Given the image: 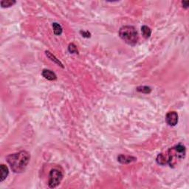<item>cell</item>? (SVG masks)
<instances>
[{
    "label": "cell",
    "instance_id": "cell-4",
    "mask_svg": "<svg viewBox=\"0 0 189 189\" xmlns=\"http://www.w3.org/2000/svg\"><path fill=\"white\" fill-rule=\"evenodd\" d=\"M64 177L63 171L59 168H52L50 171L49 178H48V186L50 188H56L61 182Z\"/></svg>",
    "mask_w": 189,
    "mask_h": 189
},
{
    "label": "cell",
    "instance_id": "cell-13",
    "mask_svg": "<svg viewBox=\"0 0 189 189\" xmlns=\"http://www.w3.org/2000/svg\"><path fill=\"white\" fill-rule=\"evenodd\" d=\"M16 1L14 0H3L2 2H0L2 8H10V7L13 6V5L16 4Z\"/></svg>",
    "mask_w": 189,
    "mask_h": 189
},
{
    "label": "cell",
    "instance_id": "cell-14",
    "mask_svg": "<svg viewBox=\"0 0 189 189\" xmlns=\"http://www.w3.org/2000/svg\"><path fill=\"white\" fill-rule=\"evenodd\" d=\"M137 91L139 92L145 93V94H149V93L152 92V89H151V87H149V86H142L137 87Z\"/></svg>",
    "mask_w": 189,
    "mask_h": 189
},
{
    "label": "cell",
    "instance_id": "cell-10",
    "mask_svg": "<svg viewBox=\"0 0 189 189\" xmlns=\"http://www.w3.org/2000/svg\"><path fill=\"white\" fill-rule=\"evenodd\" d=\"M141 32L145 39H148L151 36V35H152V30L148 27L146 26V25H144V26H143L141 28Z\"/></svg>",
    "mask_w": 189,
    "mask_h": 189
},
{
    "label": "cell",
    "instance_id": "cell-17",
    "mask_svg": "<svg viewBox=\"0 0 189 189\" xmlns=\"http://www.w3.org/2000/svg\"><path fill=\"white\" fill-rule=\"evenodd\" d=\"M182 4H183V8H186V9H187L188 8V4H189V2L188 1H183V2H182Z\"/></svg>",
    "mask_w": 189,
    "mask_h": 189
},
{
    "label": "cell",
    "instance_id": "cell-16",
    "mask_svg": "<svg viewBox=\"0 0 189 189\" xmlns=\"http://www.w3.org/2000/svg\"><path fill=\"white\" fill-rule=\"evenodd\" d=\"M80 33L81 35L84 38H90V36H91V33H90V32H88V31L81 30Z\"/></svg>",
    "mask_w": 189,
    "mask_h": 189
},
{
    "label": "cell",
    "instance_id": "cell-12",
    "mask_svg": "<svg viewBox=\"0 0 189 189\" xmlns=\"http://www.w3.org/2000/svg\"><path fill=\"white\" fill-rule=\"evenodd\" d=\"M52 29H53V32L54 33H55V35H56V36H60V35H61L63 29H62L61 26L59 25V23H52Z\"/></svg>",
    "mask_w": 189,
    "mask_h": 189
},
{
    "label": "cell",
    "instance_id": "cell-1",
    "mask_svg": "<svg viewBox=\"0 0 189 189\" xmlns=\"http://www.w3.org/2000/svg\"><path fill=\"white\" fill-rule=\"evenodd\" d=\"M30 160V155L26 151H21L17 153L7 156L6 160L14 173L19 174L25 171Z\"/></svg>",
    "mask_w": 189,
    "mask_h": 189
},
{
    "label": "cell",
    "instance_id": "cell-3",
    "mask_svg": "<svg viewBox=\"0 0 189 189\" xmlns=\"http://www.w3.org/2000/svg\"><path fill=\"white\" fill-rule=\"evenodd\" d=\"M119 36L126 44L134 46L138 41V33L133 26H123L120 29Z\"/></svg>",
    "mask_w": 189,
    "mask_h": 189
},
{
    "label": "cell",
    "instance_id": "cell-7",
    "mask_svg": "<svg viewBox=\"0 0 189 189\" xmlns=\"http://www.w3.org/2000/svg\"><path fill=\"white\" fill-rule=\"evenodd\" d=\"M41 75H42V76L44 77V78H46L47 80L55 81L57 79V75H56L55 72H52V70H50L44 69V70H43L42 72H41Z\"/></svg>",
    "mask_w": 189,
    "mask_h": 189
},
{
    "label": "cell",
    "instance_id": "cell-11",
    "mask_svg": "<svg viewBox=\"0 0 189 189\" xmlns=\"http://www.w3.org/2000/svg\"><path fill=\"white\" fill-rule=\"evenodd\" d=\"M156 161L159 165H161V166H165V165L167 164L166 155L163 153L159 154V155H157V159H156Z\"/></svg>",
    "mask_w": 189,
    "mask_h": 189
},
{
    "label": "cell",
    "instance_id": "cell-8",
    "mask_svg": "<svg viewBox=\"0 0 189 189\" xmlns=\"http://www.w3.org/2000/svg\"><path fill=\"white\" fill-rule=\"evenodd\" d=\"M9 171L8 168L5 166L4 164H2L0 166V182L2 183L8 176Z\"/></svg>",
    "mask_w": 189,
    "mask_h": 189
},
{
    "label": "cell",
    "instance_id": "cell-5",
    "mask_svg": "<svg viewBox=\"0 0 189 189\" xmlns=\"http://www.w3.org/2000/svg\"><path fill=\"white\" fill-rule=\"evenodd\" d=\"M166 121L170 126H175L178 123V115L176 112H169L166 115Z\"/></svg>",
    "mask_w": 189,
    "mask_h": 189
},
{
    "label": "cell",
    "instance_id": "cell-6",
    "mask_svg": "<svg viewBox=\"0 0 189 189\" xmlns=\"http://www.w3.org/2000/svg\"><path fill=\"white\" fill-rule=\"evenodd\" d=\"M137 158L132 156H127V155H121L117 157V161L121 164H129L132 162L136 161Z\"/></svg>",
    "mask_w": 189,
    "mask_h": 189
},
{
    "label": "cell",
    "instance_id": "cell-2",
    "mask_svg": "<svg viewBox=\"0 0 189 189\" xmlns=\"http://www.w3.org/2000/svg\"><path fill=\"white\" fill-rule=\"evenodd\" d=\"M186 153V147L181 143L169 148L167 152V157L166 156L167 164L171 168H175L180 160L185 158Z\"/></svg>",
    "mask_w": 189,
    "mask_h": 189
},
{
    "label": "cell",
    "instance_id": "cell-9",
    "mask_svg": "<svg viewBox=\"0 0 189 189\" xmlns=\"http://www.w3.org/2000/svg\"><path fill=\"white\" fill-rule=\"evenodd\" d=\"M45 53H46V56L49 58V59H50L52 61L55 62V63H56V64H57L58 65L60 66V67H61L62 68H64V66H63V64H62L61 62L60 61H59V59L56 57V56H53V55H52V54L51 53L50 51H45Z\"/></svg>",
    "mask_w": 189,
    "mask_h": 189
},
{
    "label": "cell",
    "instance_id": "cell-15",
    "mask_svg": "<svg viewBox=\"0 0 189 189\" xmlns=\"http://www.w3.org/2000/svg\"><path fill=\"white\" fill-rule=\"evenodd\" d=\"M68 50H69V52H70V53L78 54V50H77L76 46H75V44H73V43H72V44H70V45H69Z\"/></svg>",
    "mask_w": 189,
    "mask_h": 189
}]
</instances>
